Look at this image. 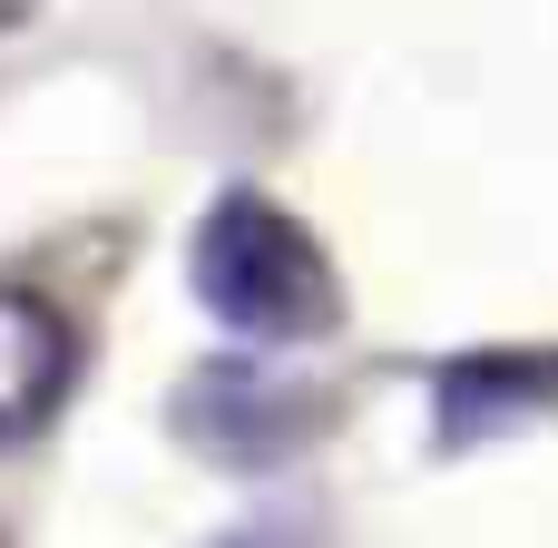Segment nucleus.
<instances>
[{
  "label": "nucleus",
  "mask_w": 558,
  "mask_h": 548,
  "mask_svg": "<svg viewBox=\"0 0 558 548\" xmlns=\"http://www.w3.org/2000/svg\"><path fill=\"white\" fill-rule=\"evenodd\" d=\"M177 422H186L196 451H216V461H235V471H265V461H284V451H304V441L324 431V402H314L304 382L265 373V363H216V373L186 382Z\"/></svg>",
  "instance_id": "f03ea898"
},
{
  "label": "nucleus",
  "mask_w": 558,
  "mask_h": 548,
  "mask_svg": "<svg viewBox=\"0 0 558 548\" xmlns=\"http://www.w3.org/2000/svg\"><path fill=\"white\" fill-rule=\"evenodd\" d=\"M226 548H314L304 529H284V520H265V529H245V539H226Z\"/></svg>",
  "instance_id": "20e7f679"
},
{
  "label": "nucleus",
  "mask_w": 558,
  "mask_h": 548,
  "mask_svg": "<svg viewBox=\"0 0 558 548\" xmlns=\"http://www.w3.org/2000/svg\"><path fill=\"white\" fill-rule=\"evenodd\" d=\"M196 304L245 333L255 353H284V343H324L343 324V284H333V255L314 245V226H294L275 196H226L206 226H196Z\"/></svg>",
  "instance_id": "f257e3e1"
},
{
  "label": "nucleus",
  "mask_w": 558,
  "mask_h": 548,
  "mask_svg": "<svg viewBox=\"0 0 558 548\" xmlns=\"http://www.w3.org/2000/svg\"><path fill=\"white\" fill-rule=\"evenodd\" d=\"M69 382H78V343H69V324H59L39 294L0 284V441L39 431V422L59 412Z\"/></svg>",
  "instance_id": "7ed1b4c3"
},
{
  "label": "nucleus",
  "mask_w": 558,
  "mask_h": 548,
  "mask_svg": "<svg viewBox=\"0 0 558 548\" xmlns=\"http://www.w3.org/2000/svg\"><path fill=\"white\" fill-rule=\"evenodd\" d=\"M20 20H29V0H0V29H20Z\"/></svg>",
  "instance_id": "39448f33"
}]
</instances>
